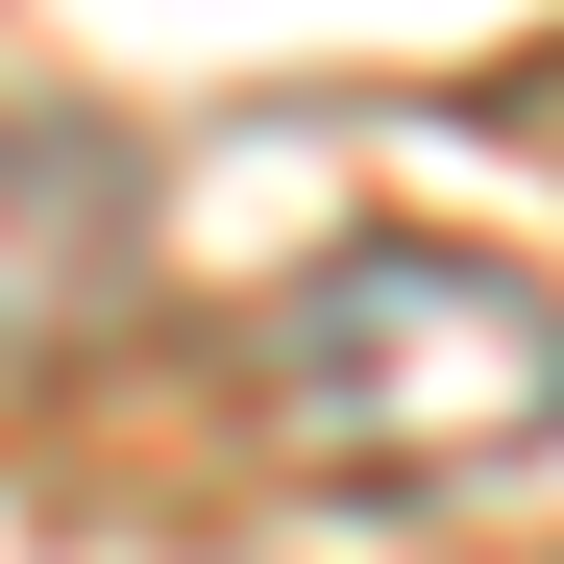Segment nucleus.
Listing matches in <instances>:
<instances>
[{"mask_svg":"<svg viewBox=\"0 0 564 564\" xmlns=\"http://www.w3.org/2000/svg\"><path fill=\"white\" fill-rule=\"evenodd\" d=\"M246 417L319 491H491V466L564 442V295L516 246L368 221V246H319V270L246 295Z\"/></svg>","mask_w":564,"mask_h":564,"instance_id":"1","label":"nucleus"},{"mask_svg":"<svg viewBox=\"0 0 564 564\" xmlns=\"http://www.w3.org/2000/svg\"><path fill=\"white\" fill-rule=\"evenodd\" d=\"M123 295H148V148L50 123V99H0V368L123 344Z\"/></svg>","mask_w":564,"mask_h":564,"instance_id":"2","label":"nucleus"},{"mask_svg":"<svg viewBox=\"0 0 564 564\" xmlns=\"http://www.w3.org/2000/svg\"><path fill=\"white\" fill-rule=\"evenodd\" d=\"M540 123H564V74H540Z\"/></svg>","mask_w":564,"mask_h":564,"instance_id":"3","label":"nucleus"}]
</instances>
